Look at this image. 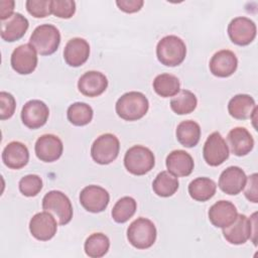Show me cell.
<instances>
[{"label": "cell", "mask_w": 258, "mask_h": 258, "mask_svg": "<svg viewBox=\"0 0 258 258\" xmlns=\"http://www.w3.org/2000/svg\"><path fill=\"white\" fill-rule=\"evenodd\" d=\"M14 4L15 2L13 0H1L0 1V19L1 21H4L11 17L14 13Z\"/></svg>", "instance_id": "40"}, {"label": "cell", "mask_w": 258, "mask_h": 258, "mask_svg": "<svg viewBox=\"0 0 258 258\" xmlns=\"http://www.w3.org/2000/svg\"><path fill=\"white\" fill-rule=\"evenodd\" d=\"M137 209L136 201L131 197H123L114 205L112 218L116 223H125L133 217Z\"/></svg>", "instance_id": "33"}, {"label": "cell", "mask_w": 258, "mask_h": 258, "mask_svg": "<svg viewBox=\"0 0 258 258\" xmlns=\"http://www.w3.org/2000/svg\"><path fill=\"white\" fill-rule=\"evenodd\" d=\"M208 216L215 227L223 229L235 221L238 216V212L233 203L222 200L215 203L210 208Z\"/></svg>", "instance_id": "20"}, {"label": "cell", "mask_w": 258, "mask_h": 258, "mask_svg": "<svg viewBox=\"0 0 258 258\" xmlns=\"http://www.w3.org/2000/svg\"><path fill=\"white\" fill-rule=\"evenodd\" d=\"M29 43L39 54L50 55L55 52L59 46V30L52 24H40L30 35Z\"/></svg>", "instance_id": "3"}, {"label": "cell", "mask_w": 258, "mask_h": 258, "mask_svg": "<svg viewBox=\"0 0 258 258\" xmlns=\"http://www.w3.org/2000/svg\"><path fill=\"white\" fill-rule=\"evenodd\" d=\"M229 154L228 144L222 135L217 131L210 134L203 148V156L207 164L210 166L221 165L228 159Z\"/></svg>", "instance_id": "9"}, {"label": "cell", "mask_w": 258, "mask_h": 258, "mask_svg": "<svg viewBox=\"0 0 258 258\" xmlns=\"http://www.w3.org/2000/svg\"><path fill=\"white\" fill-rule=\"evenodd\" d=\"M110 202L109 192L100 185L91 184L84 187L80 194V203L85 210L91 213L103 212Z\"/></svg>", "instance_id": "11"}, {"label": "cell", "mask_w": 258, "mask_h": 258, "mask_svg": "<svg viewBox=\"0 0 258 258\" xmlns=\"http://www.w3.org/2000/svg\"><path fill=\"white\" fill-rule=\"evenodd\" d=\"M211 73L219 78H228L232 76L238 67L236 54L229 49L217 51L210 60Z\"/></svg>", "instance_id": "16"}, {"label": "cell", "mask_w": 258, "mask_h": 258, "mask_svg": "<svg viewBox=\"0 0 258 258\" xmlns=\"http://www.w3.org/2000/svg\"><path fill=\"white\" fill-rule=\"evenodd\" d=\"M198 105L196 95L188 90L179 91L170 101L171 110L177 115H186L191 113Z\"/></svg>", "instance_id": "30"}, {"label": "cell", "mask_w": 258, "mask_h": 258, "mask_svg": "<svg viewBox=\"0 0 258 258\" xmlns=\"http://www.w3.org/2000/svg\"><path fill=\"white\" fill-rule=\"evenodd\" d=\"M36 50L30 43L17 46L11 54V67L20 75L31 74L37 66Z\"/></svg>", "instance_id": "12"}, {"label": "cell", "mask_w": 258, "mask_h": 258, "mask_svg": "<svg viewBox=\"0 0 258 258\" xmlns=\"http://www.w3.org/2000/svg\"><path fill=\"white\" fill-rule=\"evenodd\" d=\"M29 231L35 239L39 241H48L56 234V220L48 212L43 211L37 213L29 222Z\"/></svg>", "instance_id": "14"}, {"label": "cell", "mask_w": 258, "mask_h": 258, "mask_svg": "<svg viewBox=\"0 0 258 258\" xmlns=\"http://www.w3.org/2000/svg\"><path fill=\"white\" fill-rule=\"evenodd\" d=\"M179 182L176 176L168 171L159 172L152 182L153 191L162 198L171 197L178 189Z\"/></svg>", "instance_id": "29"}, {"label": "cell", "mask_w": 258, "mask_h": 258, "mask_svg": "<svg viewBox=\"0 0 258 258\" xmlns=\"http://www.w3.org/2000/svg\"><path fill=\"white\" fill-rule=\"evenodd\" d=\"M156 228L152 221L140 217L134 220L127 229L129 243L137 249H148L156 240Z\"/></svg>", "instance_id": "4"}, {"label": "cell", "mask_w": 258, "mask_h": 258, "mask_svg": "<svg viewBox=\"0 0 258 258\" xmlns=\"http://www.w3.org/2000/svg\"><path fill=\"white\" fill-rule=\"evenodd\" d=\"M153 90L162 98L175 96L180 89V83L177 77L170 74H161L155 77L153 81Z\"/></svg>", "instance_id": "28"}, {"label": "cell", "mask_w": 258, "mask_h": 258, "mask_svg": "<svg viewBox=\"0 0 258 258\" xmlns=\"http://www.w3.org/2000/svg\"><path fill=\"white\" fill-rule=\"evenodd\" d=\"M28 160L29 151L27 147L19 141H12L3 149L2 161L11 169H20L24 167Z\"/></svg>", "instance_id": "23"}, {"label": "cell", "mask_w": 258, "mask_h": 258, "mask_svg": "<svg viewBox=\"0 0 258 258\" xmlns=\"http://www.w3.org/2000/svg\"><path fill=\"white\" fill-rule=\"evenodd\" d=\"M42 209L50 213L59 225H67L73 218V206L70 199L59 190H50L42 199Z\"/></svg>", "instance_id": "7"}, {"label": "cell", "mask_w": 258, "mask_h": 258, "mask_svg": "<svg viewBox=\"0 0 258 258\" xmlns=\"http://www.w3.org/2000/svg\"><path fill=\"white\" fill-rule=\"evenodd\" d=\"M231 152L237 156H244L251 152L254 147V139L244 127L233 128L227 136Z\"/></svg>", "instance_id": "24"}, {"label": "cell", "mask_w": 258, "mask_h": 258, "mask_svg": "<svg viewBox=\"0 0 258 258\" xmlns=\"http://www.w3.org/2000/svg\"><path fill=\"white\" fill-rule=\"evenodd\" d=\"M247 176L238 166L227 167L220 175L219 187L227 195L235 196L244 189Z\"/></svg>", "instance_id": "18"}, {"label": "cell", "mask_w": 258, "mask_h": 258, "mask_svg": "<svg viewBox=\"0 0 258 258\" xmlns=\"http://www.w3.org/2000/svg\"><path fill=\"white\" fill-rule=\"evenodd\" d=\"M186 46L181 38L176 35L162 37L156 46L158 60L166 67L179 66L185 58Z\"/></svg>", "instance_id": "2"}, {"label": "cell", "mask_w": 258, "mask_h": 258, "mask_svg": "<svg viewBox=\"0 0 258 258\" xmlns=\"http://www.w3.org/2000/svg\"><path fill=\"white\" fill-rule=\"evenodd\" d=\"M42 188V180L36 174H27L19 180V190L25 197H35Z\"/></svg>", "instance_id": "34"}, {"label": "cell", "mask_w": 258, "mask_h": 258, "mask_svg": "<svg viewBox=\"0 0 258 258\" xmlns=\"http://www.w3.org/2000/svg\"><path fill=\"white\" fill-rule=\"evenodd\" d=\"M177 141L184 147H194L196 146L201 138V127L200 125L192 120L181 121L175 131Z\"/></svg>", "instance_id": "26"}, {"label": "cell", "mask_w": 258, "mask_h": 258, "mask_svg": "<svg viewBox=\"0 0 258 258\" xmlns=\"http://www.w3.org/2000/svg\"><path fill=\"white\" fill-rule=\"evenodd\" d=\"M166 168L168 172L176 177L189 175L194 170V159L184 150H173L166 157Z\"/></svg>", "instance_id": "21"}, {"label": "cell", "mask_w": 258, "mask_h": 258, "mask_svg": "<svg viewBox=\"0 0 258 258\" xmlns=\"http://www.w3.org/2000/svg\"><path fill=\"white\" fill-rule=\"evenodd\" d=\"M49 116L47 105L40 100H30L24 104L21 110L22 123L29 129L42 127Z\"/></svg>", "instance_id": "13"}, {"label": "cell", "mask_w": 258, "mask_h": 258, "mask_svg": "<svg viewBox=\"0 0 258 258\" xmlns=\"http://www.w3.org/2000/svg\"><path fill=\"white\" fill-rule=\"evenodd\" d=\"M120 150L119 139L111 133L100 135L92 144L91 156L99 164H109L113 162Z\"/></svg>", "instance_id": "8"}, {"label": "cell", "mask_w": 258, "mask_h": 258, "mask_svg": "<svg viewBox=\"0 0 258 258\" xmlns=\"http://www.w3.org/2000/svg\"><path fill=\"white\" fill-rule=\"evenodd\" d=\"M34 150L39 160L52 162L61 156L63 145L57 136L53 134H44L36 140Z\"/></svg>", "instance_id": "15"}, {"label": "cell", "mask_w": 258, "mask_h": 258, "mask_svg": "<svg viewBox=\"0 0 258 258\" xmlns=\"http://www.w3.org/2000/svg\"><path fill=\"white\" fill-rule=\"evenodd\" d=\"M256 24L248 17L234 18L228 25V34L231 41L237 45L250 44L256 37Z\"/></svg>", "instance_id": "10"}, {"label": "cell", "mask_w": 258, "mask_h": 258, "mask_svg": "<svg viewBox=\"0 0 258 258\" xmlns=\"http://www.w3.org/2000/svg\"><path fill=\"white\" fill-rule=\"evenodd\" d=\"M255 101L250 95L239 94L234 96L228 104L229 114L238 120H246L252 117L256 109Z\"/></svg>", "instance_id": "25"}, {"label": "cell", "mask_w": 258, "mask_h": 258, "mask_svg": "<svg viewBox=\"0 0 258 258\" xmlns=\"http://www.w3.org/2000/svg\"><path fill=\"white\" fill-rule=\"evenodd\" d=\"M217 189L216 182L209 177H198L188 184V194L198 202H206L212 199Z\"/></svg>", "instance_id": "27"}, {"label": "cell", "mask_w": 258, "mask_h": 258, "mask_svg": "<svg viewBox=\"0 0 258 258\" xmlns=\"http://www.w3.org/2000/svg\"><path fill=\"white\" fill-rule=\"evenodd\" d=\"M149 102L140 92H128L122 95L116 103L117 115L126 121H136L144 117L148 111Z\"/></svg>", "instance_id": "1"}, {"label": "cell", "mask_w": 258, "mask_h": 258, "mask_svg": "<svg viewBox=\"0 0 258 258\" xmlns=\"http://www.w3.org/2000/svg\"><path fill=\"white\" fill-rule=\"evenodd\" d=\"M28 26L27 18L16 12L8 19L1 21V38L7 42L16 41L24 36Z\"/></svg>", "instance_id": "22"}, {"label": "cell", "mask_w": 258, "mask_h": 258, "mask_svg": "<svg viewBox=\"0 0 258 258\" xmlns=\"http://www.w3.org/2000/svg\"><path fill=\"white\" fill-rule=\"evenodd\" d=\"M155 164L153 152L142 145L130 147L124 156V165L126 169L134 175H144L149 172Z\"/></svg>", "instance_id": "6"}, {"label": "cell", "mask_w": 258, "mask_h": 258, "mask_svg": "<svg viewBox=\"0 0 258 258\" xmlns=\"http://www.w3.org/2000/svg\"><path fill=\"white\" fill-rule=\"evenodd\" d=\"M116 4L123 12L134 13L142 8L144 2L142 0H117Z\"/></svg>", "instance_id": "39"}, {"label": "cell", "mask_w": 258, "mask_h": 258, "mask_svg": "<svg viewBox=\"0 0 258 258\" xmlns=\"http://www.w3.org/2000/svg\"><path fill=\"white\" fill-rule=\"evenodd\" d=\"M90 55V45L88 41L81 37L70 39L63 49V58L70 67L78 68L84 64Z\"/></svg>", "instance_id": "19"}, {"label": "cell", "mask_w": 258, "mask_h": 258, "mask_svg": "<svg viewBox=\"0 0 258 258\" xmlns=\"http://www.w3.org/2000/svg\"><path fill=\"white\" fill-rule=\"evenodd\" d=\"M256 216L257 213H254L249 219L245 215H238L231 225L223 228L224 238L230 244L241 245L251 239L252 235L256 237Z\"/></svg>", "instance_id": "5"}, {"label": "cell", "mask_w": 258, "mask_h": 258, "mask_svg": "<svg viewBox=\"0 0 258 258\" xmlns=\"http://www.w3.org/2000/svg\"><path fill=\"white\" fill-rule=\"evenodd\" d=\"M93 109L90 105L77 102L72 104L67 111L68 120L75 126H85L93 119Z\"/></svg>", "instance_id": "32"}, {"label": "cell", "mask_w": 258, "mask_h": 258, "mask_svg": "<svg viewBox=\"0 0 258 258\" xmlns=\"http://www.w3.org/2000/svg\"><path fill=\"white\" fill-rule=\"evenodd\" d=\"M110 247L109 238L103 233H94L90 235L84 245L85 252L89 257L100 258L105 256Z\"/></svg>", "instance_id": "31"}, {"label": "cell", "mask_w": 258, "mask_h": 258, "mask_svg": "<svg viewBox=\"0 0 258 258\" xmlns=\"http://www.w3.org/2000/svg\"><path fill=\"white\" fill-rule=\"evenodd\" d=\"M50 11L56 17L71 18L76 12V3L73 0H51Z\"/></svg>", "instance_id": "35"}, {"label": "cell", "mask_w": 258, "mask_h": 258, "mask_svg": "<svg viewBox=\"0 0 258 258\" xmlns=\"http://www.w3.org/2000/svg\"><path fill=\"white\" fill-rule=\"evenodd\" d=\"M16 108L14 97L7 92L0 93V119L6 120L13 116Z\"/></svg>", "instance_id": "37"}, {"label": "cell", "mask_w": 258, "mask_h": 258, "mask_svg": "<svg viewBox=\"0 0 258 258\" xmlns=\"http://www.w3.org/2000/svg\"><path fill=\"white\" fill-rule=\"evenodd\" d=\"M25 6L28 13L36 18H43L51 14L49 0H27Z\"/></svg>", "instance_id": "36"}, {"label": "cell", "mask_w": 258, "mask_h": 258, "mask_svg": "<svg viewBox=\"0 0 258 258\" xmlns=\"http://www.w3.org/2000/svg\"><path fill=\"white\" fill-rule=\"evenodd\" d=\"M108 87L106 76L97 71H89L81 76L78 81L79 91L87 97H98L102 95Z\"/></svg>", "instance_id": "17"}, {"label": "cell", "mask_w": 258, "mask_h": 258, "mask_svg": "<svg viewBox=\"0 0 258 258\" xmlns=\"http://www.w3.org/2000/svg\"><path fill=\"white\" fill-rule=\"evenodd\" d=\"M257 173L251 174L249 177H247L246 183H245V197L247 198L248 201L252 203H258V194H257V184H258V177Z\"/></svg>", "instance_id": "38"}]
</instances>
